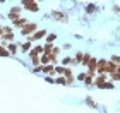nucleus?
I'll use <instances>...</instances> for the list:
<instances>
[{"label": "nucleus", "instance_id": "nucleus-8", "mask_svg": "<svg viewBox=\"0 0 120 113\" xmlns=\"http://www.w3.org/2000/svg\"><path fill=\"white\" fill-rule=\"evenodd\" d=\"M48 60H50V58H48V53H45V55L41 57V62H43V63H46Z\"/></svg>", "mask_w": 120, "mask_h": 113}, {"label": "nucleus", "instance_id": "nucleus-3", "mask_svg": "<svg viewBox=\"0 0 120 113\" xmlns=\"http://www.w3.org/2000/svg\"><path fill=\"white\" fill-rule=\"evenodd\" d=\"M12 22H14L15 28H22V26L26 24V19H24V17H17V19H14Z\"/></svg>", "mask_w": 120, "mask_h": 113}, {"label": "nucleus", "instance_id": "nucleus-7", "mask_svg": "<svg viewBox=\"0 0 120 113\" xmlns=\"http://www.w3.org/2000/svg\"><path fill=\"white\" fill-rule=\"evenodd\" d=\"M28 50H31V43H29V41L22 45V51H28Z\"/></svg>", "mask_w": 120, "mask_h": 113}, {"label": "nucleus", "instance_id": "nucleus-9", "mask_svg": "<svg viewBox=\"0 0 120 113\" xmlns=\"http://www.w3.org/2000/svg\"><path fill=\"white\" fill-rule=\"evenodd\" d=\"M53 40H55V34H50V36H48V38H46V41H48V43H52Z\"/></svg>", "mask_w": 120, "mask_h": 113}, {"label": "nucleus", "instance_id": "nucleus-1", "mask_svg": "<svg viewBox=\"0 0 120 113\" xmlns=\"http://www.w3.org/2000/svg\"><path fill=\"white\" fill-rule=\"evenodd\" d=\"M34 29H36V24H24L22 28H21V34H22V36H28V34H31Z\"/></svg>", "mask_w": 120, "mask_h": 113}, {"label": "nucleus", "instance_id": "nucleus-2", "mask_svg": "<svg viewBox=\"0 0 120 113\" xmlns=\"http://www.w3.org/2000/svg\"><path fill=\"white\" fill-rule=\"evenodd\" d=\"M19 15H21V7H12V9H10V12H9V19H17L19 17Z\"/></svg>", "mask_w": 120, "mask_h": 113}, {"label": "nucleus", "instance_id": "nucleus-5", "mask_svg": "<svg viewBox=\"0 0 120 113\" xmlns=\"http://www.w3.org/2000/svg\"><path fill=\"white\" fill-rule=\"evenodd\" d=\"M41 70H43V72H45V74H48V72H50V74H52V72H53V67H52V65H45V67H43V69H41Z\"/></svg>", "mask_w": 120, "mask_h": 113}, {"label": "nucleus", "instance_id": "nucleus-4", "mask_svg": "<svg viewBox=\"0 0 120 113\" xmlns=\"http://www.w3.org/2000/svg\"><path fill=\"white\" fill-rule=\"evenodd\" d=\"M10 53H9V50L5 48L4 45H0V57H9Z\"/></svg>", "mask_w": 120, "mask_h": 113}, {"label": "nucleus", "instance_id": "nucleus-6", "mask_svg": "<svg viewBox=\"0 0 120 113\" xmlns=\"http://www.w3.org/2000/svg\"><path fill=\"white\" fill-rule=\"evenodd\" d=\"M7 50H9L10 53H15V51H17V46H15V45H12V43H10V45H9V48H7Z\"/></svg>", "mask_w": 120, "mask_h": 113}, {"label": "nucleus", "instance_id": "nucleus-10", "mask_svg": "<svg viewBox=\"0 0 120 113\" xmlns=\"http://www.w3.org/2000/svg\"><path fill=\"white\" fill-rule=\"evenodd\" d=\"M55 82H58V84H65V79H64V77H58Z\"/></svg>", "mask_w": 120, "mask_h": 113}]
</instances>
